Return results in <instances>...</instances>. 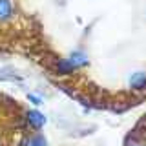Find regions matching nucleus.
<instances>
[{
  "mask_svg": "<svg viewBox=\"0 0 146 146\" xmlns=\"http://www.w3.org/2000/svg\"><path fill=\"white\" fill-rule=\"evenodd\" d=\"M128 86L131 91H146V71H133L128 77Z\"/></svg>",
  "mask_w": 146,
  "mask_h": 146,
  "instance_id": "obj_1",
  "label": "nucleus"
},
{
  "mask_svg": "<svg viewBox=\"0 0 146 146\" xmlns=\"http://www.w3.org/2000/svg\"><path fill=\"white\" fill-rule=\"evenodd\" d=\"M26 121H27V124H29V126L40 130V128L46 124L48 119H46V115H44V113H40L38 110H29V111L26 113Z\"/></svg>",
  "mask_w": 146,
  "mask_h": 146,
  "instance_id": "obj_2",
  "label": "nucleus"
},
{
  "mask_svg": "<svg viewBox=\"0 0 146 146\" xmlns=\"http://www.w3.org/2000/svg\"><path fill=\"white\" fill-rule=\"evenodd\" d=\"M13 17V4L11 0H0V20H7Z\"/></svg>",
  "mask_w": 146,
  "mask_h": 146,
  "instance_id": "obj_3",
  "label": "nucleus"
},
{
  "mask_svg": "<svg viewBox=\"0 0 146 146\" xmlns=\"http://www.w3.org/2000/svg\"><path fill=\"white\" fill-rule=\"evenodd\" d=\"M29 146H48V139L42 133H35L29 139Z\"/></svg>",
  "mask_w": 146,
  "mask_h": 146,
  "instance_id": "obj_4",
  "label": "nucleus"
},
{
  "mask_svg": "<svg viewBox=\"0 0 146 146\" xmlns=\"http://www.w3.org/2000/svg\"><path fill=\"white\" fill-rule=\"evenodd\" d=\"M27 99H29V102L35 104V106H40V104H42V99H40L38 95H35V93H29V95H27Z\"/></svg>",
  "mask_w": 146,
  "mask_h": 146,
  "instance_id": "obj_5",
  "label": "nucleus"
},
{
  "mask_svg": "<svg viewBox=\"0 0 146 146\" xmlns=\"http://www.w3.org/2000/svg\"><path fill=\"white\" fill-rule=\"evenodd\" d=\"M124 146H143V144H141V141L139 139H135V137H128V139H126V144Z\"/></svg>",
  "mask_w": 146,
  "mask_h": 146,
  "instance_id": "obj_6",
  "label": "nucleus"
},
{
  "mask_svg": "<svg viewBox=\"0 0 146 146\" xmlns=\"http://www.w3.org/2000/svg\"><path fill=\"white\" fill-rule=\"evenodd\" d=\"M0 146H2V143H0Z\"/></svg>",
  "mask_w": 146,
  "mask_h": 146,
  "instance_id": "obj_7",
  "label": "nucleus"
}]
</instances>
